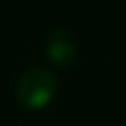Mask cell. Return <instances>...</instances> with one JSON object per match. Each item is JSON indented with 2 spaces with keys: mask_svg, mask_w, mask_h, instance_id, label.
Segmentation results:
<instances>
[{
  "mask_svg": "<svg viewBox=\"0 0 126 126\" xmlns=\"http://www.w3.org/2000/svg\"><path fill=\"white\" fill-rule=\"evenodd\" d=\"M58 93V78L52 71L43 67H30L17 82V100L24 110L39 111L52 104Z\"/></svg>",
  "mask_w": 126,
  "mask_h": 126,
  "instance_id": "1",
  "label": "cell"
},
{
  "mask_svg": "<svg viewBox=\"0 0 126 126\" xmlns=\"http://www.w3.org/2000/svg\"><path fill=\"white\" fill-rule=\"evenodd\" d=\"M47 58L58 69H69L78 58V43L65 28L50 32L47 37Z\"/></svg>",
  "mask_w": 126,
  "mask_h": 126,
  "instance_id": "2",
  "label": "cell"
}]
</instances>
